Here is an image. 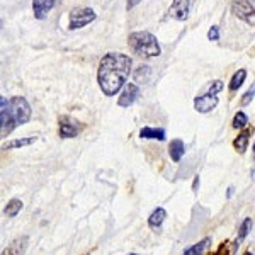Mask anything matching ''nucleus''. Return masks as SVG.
<instances>
[{
  "label": "nucleus",
  "mask_w": 255,
  "mask_h": 255,
  "mask_svg": "<svg viewBox=\"0 0 255 255\" xmlns=\"http://www.w3.org/2000/svg\"><path fill=\"white\" fill-rule=\"evenodd\" d=\"M129 255H138V254H129Z\"/></svg>",
  "instance_id": "nucleus-30"
},
{
  "label": "nucleus",
  "mask_w": 255,
  "mask_h": 255,
  "mask_svg": "<svg viewBox=\"0 0 255 255\" xmlns=\"http://www.w3.org/2000/svg\"><path fill=\"white\" fill-rule=\"evenodd\" d=\"M138 96H139L138 85L136 84H126L125 89H123V92H121V96H119V99H118V104L121 106V108H129V106L136 101Z\"/></svg>",
  "instance_id": "nucleus-9"
},
{
  "label": "nucleus",
  "mask_w": 255,
  "mask_h": 255,
  "mask_svg": "<svg viewBox=\"0 0 255 255\" xmlns=\"http://www.w3.org/2000/svg\"><path fill=\"white\" fill-rule=\"evenodd\" d=\"M31 119V106L24 97H12L7 101L5 97L0 99V125H2V136H9L17 126L26 125Z\"/></svg>",
  "instance_id": "nucleus-2"
},
{
  "label": "nucleus",
  "mask_w": 255,
  "mask_h": 255,
  "mask_svg": "<svg viewBox=\"0 0 255 255\" xmlns=\"http://www.w3.org/2000/svg\"><path fill=\"white\" fill-rule=\"evenodd\" d=\"M218 96H215V94H203V96L196 97L194 99V108L197 113L201 114H206L209 113V111H213L218 106Z\"/></svg>",
  "instance_id": "nucleus-7"
},
{
  "label": "nucleus",
  "mask_w": 255,
  "mask_h": 255,
  "mask_svg": "<svg viewBox=\"0 0 255 255\" xmlns=\"http://www.w3.org/2000/svg\"><path fill=\"white\" fill-rule=\"evenodd\" d=\"M167 218V211L163 208H157L153 213L150 215V218H148V226H150L151 230H158L160 226H162V223L165 221Z\"/></svg>",
  "instance_id": "nucleus-13"
},
{
  "label": "nucleus",
  "mask_w": 255,
  "mask_h": 255,
  "mask_svg": "<svg viewBox=\"0 0 255 255\" xmlns=\"http://www.w3.org/2000/svg\"><path fill=\"white\" fill-rule=\"evenodd\" d=\"M61 0H32V12H34V17L43 20L46 19V15L55 9Z\"/></svg>",
  "instance_id": "nucleus-6"
},
{
  "label": "nucleus",
  "mask_w": 255,
  "mask_h": 255,
  "mask_svg": "<svg viewBox=\"0 0 255 255\" xmlns=\"http://www.w3.org/2000/svg\"><path fill=\"white\" fill-rule=\"evenodd\" d=\"M254 96H255V85H254L252 89H249V90H247V92H245L244 99H242V104H244V106L250 104V101H252V99H254Z\"/></svg>",
  "instance_id": "nucleus-23"
},
{
  "label": "nucleus",
  "mask_w": 255,
  "mask_h": 255,
  "mask_svg": "<svg viewBox=\"0 0 255 255\" xmlns=\"http://www.w3.org/2000/svg\"><path fill=\"white\" fill-rule=\"evenodd\" d=\"M245 255H254V254H250V252H247V254H245Z\"/></svg>",
  "instance_id": "nucleus-29"
},
{
  "label": "nucleus",
  "mask_w": 255,
  "mask_h": 255,
  "mask_svg": "<svg viewBox=\"0 0 255 255\" xmlns=\"http://www.w3.org/2000/svg\"><path fill=\"white\" fill-rule=\"evenodd\" d=\"M133 60L125 53H108L99 63L97 82L102 94L113 97L126 85V80L131 73Z\"/></svg>",
  "instance_id": "nucleus-1"
},
{
  "label": "nucleus",
  "mask_w": 255,
  "mask_h": 255,
  "mask_svg": "<svg viewBox=\"0 0 255 255\" xmlns=\"http://www.w3.org/2000/svg\"><path fill=\"white\" fill-rule=\"evenodd\" d=\"M139 2H141V0H128V3H126V10H131L134 5H138Z\"/></svg>",
  "instance_id": "nucleus-25"
},
{
  "label": "nucleus",
  "mask_w": 255,
  "mask_h": 255,
  "mask_svg": "<svg viewBox=\"0 0 255 255\" xmlns=\"http://www.w3.org/2000/svg\"><path fill=\"white\" fill-rule=\"evenodd\" d=\"M128 43H129L131 49L141 58H155V56H158L162 53V48H160L157 38L148 31H138L129 34Z\"/></svg>",
  "instance_id": "nucleus-3"
},
{
  "label": "nucleus",
  "mask_w": 255,
  "mask_h": 255,
  "mask_svg": "<svg viewBox=\"0 0 255 255\" xmlns=\"http://www.w3.org/2000/svg\"><path fill=\"white\" fill-rule=\"evenodd\" d=\"M27 237H20L17 240H14L10 245H7V249L2 250V255H22L27 249Z\"/></svg>",
  "instance_id": "nucleus-11"
},
{
  "label": "nucleus",
  "mask_w": 255,
  "mask_h": 255,
  "mask_svg": "<svg viewBox=\"0 0 255 255\" xmlns=\"http://www.w3.org/2000/svg\"><path fill=\"white\" fill-rule=\"evenodd\" d=\"M250 230H252V218H245L244 223L240 225V230H238V238H237V242H235V249L240 247V244L245 240L247 235L250 233Z\"/></svg>",
  "instance_id": "nucleus-17"
},
{
  "label": "nucleus",
  "mask_w": 255,
  "mask_h": 255,
  "mask_svg": "<svg viewBox=\"0 0 255 255\" xmlns=\"http://www.w3.org/2000/svg\"><path fill=\"white\" fill-rule=\"evenodd\" d=\"M20 209H22V201L10 199L9 203H7L5 209H3V215H5L7 218H15L20 213Z\"/></svg>",
  "instance_id": "nucleus-18"
},
{
  "label": "nucleus",
  "mask_w": 255,
  "mask_h": 255,
  "mask_svg": "<svg viewBox=\"0 0 255 255\" xmlns=\"http://www.w3.org/2000/svg\"><path fill=\"white\" fill-rule=\"evenodd\" d=\"M209 244H211V238L206 237L204 240H201L199 244H196V245H192L191 249H187L182 255H203V252L208 249Z\"/></svg>",
  "instance_id": "nucleus-19"
},
{
  "label": "nucleus",
  "mask_w": 255,
  "mask_h": 255,
  "mask_svg": "<svg viewBox=\"0 0 255 255\" xmlns=\"http://www.w3.org/2000/svg\"><path fill=\"white\" fill-rule=\"evenodd\" d=\"M245 77H247V70H238L235 75H233L232 82H230V90H232V92H235V90L240 89L242 84L245 82Z\"/></svg>",
  "instance_id": "nucleus-20"
},
{
  "label": "nucleus",
  "mask_w": 255,
  "mask_h": 255,
  "mask_svg": "<svg viewBox=\"0 0 255 255\" xmlns=\"http://www.w3.org/2000/svg\"><path fill=\"white\" fill-rule=\"evenodd\" d=\"M232 12L238 19L255 26V0H235L232 3Z\"/></svg>",
  "instance_id": "nucleus-5"
},
{
  "label": "nucleus",
  "mask_w": 255,
  "mask_h": 255,
  "mask_svg": "<svg viewBox=\"0 0 255 255\" xmlns=\"http://www.w3.org/2000/svg\"><path fill=\"white\" fill-rule=\"evenodd\" d=\"M197 189H199V177H194V182H192V191L197 192Z\"/></svg>",
  "instance_id": "nucleus-26"
},
{
  "label": "nucleus",
  "mask_w": 255,
  "mask_h": 255,
  "mask_svg": "<svg viewBox=\"0 0 255 255\" xmlns=\"http://www.w3.org/2000/svg\"><path fill=\"white\" fill-rule=\"evenodd\" d=\"M82 128L79 123L70 119L68 116H63L60 119V136L61 138H75L80 133Z\"/></svg>",
  "instance_id": "nucleus-10"
},
{
  "label": "nucleus",
  "mask_w": 255,
  "mask_h": 255,
  "mask_svg": "<svg viewBox=\"0 0 255 255\" xmlns=\"http://www.w3.org/2000/svg\"><path fill=\"white\" fill-rule=\"evenodd\" d=\"M186 153V145H184L182 139H172L170 145H168V155L174 162H180V158Z\"/></svg>",
  "instance_id": "nucleus-12"
},
{
  "label": "nucleus",
  "mask_w": 255,
  "mask_h": 255,
  "mask_svg": "<svg viewBox=\"0 0 255 255\" xmlns=\"http://www.w3.org/2000/svg\"><path fill=\"white\" fill-rule=\"evenodd\" d=\"M252 150H254V158H255V141H254V148H252Z\"/></svg>",
  "instance_id": "nucleus-28"
},
{
  "label": "nucleus",
  "mask_w": 255,
  "mask_h": 255,
  "mask_svg": "<svg viewBox=\"0 0 255 255\" xmlns=\"http://www.w3.org/2000/svg\"><path fill=\"white\" fill-rule=\"evenodd\" d=\"M250 134H252V129H245L244 133L238 134V138L233 141V146L238 153H245L247 151V146H249V139H250Z\"/></svg>",
  "instance_id": "nucleus-15"
},
{
  "label": "nucleus",
  "mask_w": 255,
  "mask_h": 255,
  "mask_svg": "<svg viewBox=\"0 0 255 255\" xmlns=\"http://www.w3.org/2000/svg\"><path fill=\"white\" fill-rule=\"evenodd\" d=\"M208 39L209 41H218V39H220V29H218V26H213L211 29L208 31Z\"/></svg>",
  "instance_id": "nucleus-24"
},
{
  "label": "nucleus",
  "mask_w": 255,
  "mask_h": 255,
  "mask_svg": "<svg viewBox=\"0 0 255 255\" xmlns=\"http://www.w3.org/2000/svg\"><path fill=\"white\" fill-rule=\"evenodd\" d=\"M139 136L145 139H158V141H165V131L163 129H157V128H143L139 131Z\"/></svg>",
  "instance_id": "nucleus-14"
},
{
  "label": "nucleus",
  "mask_w": 255,
  "mask_h": 255,
  "mask_svg": "<svg viewBox=\"0 0 255 255\" xmlns=\"http://www.w3.org/2000/svg\"><path fill=\"white\" fill-rule=\"evenodd\" d=\"M221 90H223V82L215 80V82H211V85L208 87V94H215V96H216V94L221 92Z\"/></svg>",
  "instance_id": "nucleus-22"
},
{
  "label": "nucleus",
  "mask_w": 255,
  "mask_h": 255,
  "mask_svg": "<svg viewBox=\"0 0 255 255\" xmlns=\"http://www.w3.org/2000/svg\"><path fill=\"white\" fill-rule=\"evenodd\" d=\"M36 136H31V138H20V139H12L9 143H3L2 145V150H12V148H22V146H29L32 143L36 141Z\"/></svg>",
  "instance_id": "nucleus-16"
},
{
  "label": "nucleus",
  "mask_w": 255,
  "mask_h": 255,
  "mask_svg": "<svg viewBox=\"0 0 255 255\" xmlns=\"http://www.w3.org/2000/svg\"><path fill=\"white\" fill-rule=\"evenodd\" d=\"M97 17V14L94 12V9H89V7H80V9H73L72 14H70V24L68 29L75 31V29H82L87 24L94 22Z\"/></svg>",
  "instance_id": "nucleus-4"
},
{
  "label": "nucleus",
  "mask_w": 255,
  "mask_h": 255,
  "mask_svg": "<svg viewBox=\"0 0 255 255\" xmlns=\"http://www.w3.org/2000/svg\"><path fill=\"white\" fill-rule=\"evenodd\" d=\"M189 7H191V0H174L167 15L177 20H186L189 17Z\"/></svg>",
  "instance_id": "nucleus-8"
},
{
  "label": "nucleus",
  "mask_w": 255,
  "mask_h": 255,
  "mask_svg": "<svg viewBox=\"0 0 255 255\" xmlns=\"http://www.w3.org/2000/svg\"><path fill=\"white\" fill-rule=\"evenodd\" d=\"M249 125V118H247L245 113H237L235 118H233V128H245Z\"/></svg>",
  "instance_id": "nucleus-21"
},
{
  "label": "nucleus",
  "mask_w": 255,
  "mask_h": 255,
  "mask_svg": "<svg viewBox=\"0 0 255 255\" xmlns=\"http://www.w3.org/2000/svg\"><path fill=\"white\" fill-rule=\"evenodd\" d=\"M232 194H233V187H230L228 189V197H232Z\"/></svg>",
  "instance_id": "nucleus-27"
}]
</instances>
